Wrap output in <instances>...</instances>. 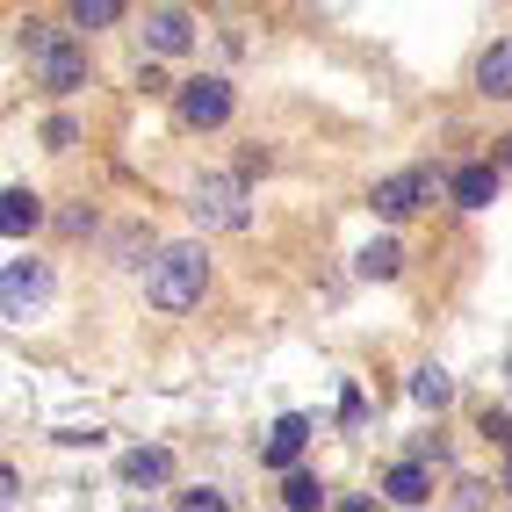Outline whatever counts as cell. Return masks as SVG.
Returning a JSON list of instances; mask_svg holds the SVG:
<instances>
[{
  "instance_id": "ac0fdd59",
  "label": "cell",
  "mask_w": 512,
  "mask_h": 512,
  "mask_svg": "<svg viewBox=\"0 0 512 512\" xmlns=\"http://www.w3.org/2000/svg\"><path fill=\"white\" fill-rule=\"evenodd\" d=\"M455 505L476 512V505H491V484H455Z\"/></svg>"
},
{
  "instance_id": "44dd1931",
  "label": "cell",
  "mask_w": 512,
  "mask_h": 512,
  "mask_svg": "<svg viewBox=\"0 0 512 512\" xmlns=\"http://www.w3.org/2000/svg\"><path fill=\"white\" fill-rule=\"evenodd\" d=\"M44 145H51V152H65V145H73V123L51 116V123H44Z\"/></svg>"
},
{
  "instance_id": "7c38bea8",
  "label": "cell",
  "mask_w": 512,
  "mask_h": 512,
  "mask_svg": "<svg viewBox=\"0 0 512 512\" xmlns=\"http://www.w3.org/2000/svg\"><path fill=\"white\" fill-rule=\"evenodd\" d=\"M383 491H390L397 505H426V498H433V484H426V469H419V455H412V462H397V469L383 476Z\"/></svg>"
},
{
  "instance_id": "7a4b0ae2",
  "label": "cell",
  "mask_w": 512,
  "mask_h": 512,
  "mask_svg": "<svg viewBox=\"0 0 512 512\" xmlns=\"http://www.w3.org/2000/svg\"><path fill=\"white\" fill-rule=\"evenodd\" d=\"M15 29H22V51H29V65H37V80H44L51 94L87 87V51H80L73 37H58L51 22H15Z\"/></svg>"
},
{
  "instance_id": "30bf717a",
  "label": "cell",
  "mask_w": 512,
  "mask_h": 512,
  "mask_svg": "<svg viewBox=\"0 0 512 512\" xmlns=\"http://www.w3.org/2000/svg\"><path fill=\"white\" fill-rule=\"evenodd\" d=\"M44 224V195H29V188H8L0 195V231L22 238V231H37Z\"/></svg>"
},
{
  "instance_id": "cb8c5ba5",
  "label": "cell",
  "mask_w": 512,
  "mask_h": 512,
  "mask_svg": "<svg viewBox=\"0 0 512 512\" xmlns=\"http://www.w3.org/2000/svg\"><path fill=\"white\" fill-rule=\"evenodd\" d=\"M505 375H512V361H505Z\"/></svg>"
},
{
  "instance_id": "5b68a950",
  "label": "cell",
  "mask_w": 512,
  "mask_h": 512,
  "mask_svg": "<svg viewBox=\"0 0 512 512\" xmlns=\"http://www.w3.org/2000/svg\"><path fill=\"white\" fill-rule=\"evenodd\" d=\"M0 296H8V318H29V311H44V296H51V275H44V260H8V282H0Z\"/></svg>"
},
{
  "instance_id": "52a82bcc",
  "label": "cell",
  "mask_w": 512,
  "mask_h": 512,
  "mask_svg": "<svg viewBox=\"0 0 512 512\" xmlns=\"http://www.w3.org/2000/svg\"><path fill=\"white\" fill-rule=\"evenodd\" d=\"M188 44H195L188 15H174V8H166V15H145V51H152V58H181Z\"/></svg>"
},
{
  "instance_id": "8fae6325",
  "label": "cell",
  "mask_w": 512,
  "mask_h": 512,
  "mask_svg": "<svg viewBox=\"0 0 512 512\" xmlns=\"http://www.w3.org/2000/svg\"><path fill=\"white\" fill-rule=\"evenodd\" d=\"M476 87H484L491 101H512V44H491L484 65H476Z\"/></svg>"
},
{
  "instance_id": "8992f818",
  "label": "cell",
  "mask_w": 512,
  "mask_h": 512,
  "mask_svg": "<svg viewBox=\"0 0 512 512\" xmlns=\"http://www.w3.org/2000/svg\"><path fill=\"white\" fill-rule=\"evenodd\" d=\"M433 188H440L433 174H397V181L375 188V217H412V210H419V195H433Z\"/></svg>"
},
{
  "instance_id": "277c9868",
  "label": "cell",
  "mask_w": 512,
  "mask_h": 512,
  "mask_svg": "<svg viewBox=\"0 0 512 512\" xmlns=\"http://www.w3.org/2000/svg\"><path fill=\"white\" fill-rule=\"evenodd\" d=\"M231 116V80H188L181 87V123L188 130H217Z\"/></svg>"
},
{
  "instance_id": "9c48e42d",
  "label": "cell",
  "mask_w": 512,
  "mask_h": 512,
  "mask_svg": "<svg viewBox=\"0 0 512 512\" xmlns=\"http://www.w3.org/2000/svg\"><path fill=\"white\" fill-rule=\"evenodd\" d=\"M166 476H174V455H166V448H130V455H123V484L159 491Z\"/></svg>"
},
{
  "instance_id": "6da1fadb",
  "label": "cell",
  "mask_w": 512,
  "mask_h": 512,
  "mask_svg": "<svg viewBox=\"0 0 512 512\" xmlns=\"http://www.w3.org/2000/svg\"><path fill=\"white\" fill-rule=\"evenodd\" d=\"M202 282H210L202 246H166V253L145 260V303H152V311H195Z\"/></svg>"
},
{
  "instance_id": "9a60e30c",
  "label": "cell",
  "mask_w": 512,
  "mask_h": 512,
  "mask_svg": "<svg viewBox=\"0 0 512 512\" xmlns=\"http://www.w3.org/2000/svg\"><path fill=\"white\" fill-rule=\"evenodd\" d=\"M397 267H404V253L390 246V238H375V246L361 253V275H368V282H390V275H397Z\"/></svg>"
},
{
  "instance_id": "7402d4cb",
  "label": "cell",
  "mask_w": 512,
  "mask_h": 512,
  "mask_svg": "<svg viewBox=\"0 0 512 512\" xmlns=\"http://www.w3.org/2000/svg\"><path fill=\"white\" fill-rule=\"evenodd\" d=\"M498 491H512V462H505V484H498Z\"/></svg>"
},
{
  "instance_id": "603a6c76",
  "label": "cell",
  "mask_w": 512,
  "mask_h": 512,
  "mask_svg": "<svg viewBox=\"0 0 512 512\" xmlns=\"http://www.w3.org/2000/svg\"><path fill=\"white\" fill-rule=\"evenodd\" d=\"M498 145H505V166H512V138H498Z\"/></svg>"
},
{
  "instance_id": "ffe728a7",
  "label": "cell",
  "mask_w": 512,
  "mask_h": 512,
  "mask_svg": "<svg viewBox=\"0 0 512 512\" xmlns=\"http://www.w3.org/2000/svg\"><path fill=\"white\" fill-rule=\"evenodd\" d=\"M484 433H491V440H498V448L512 455V419H505V412H484Z\"/></svg>"
},
{
  "instance_id": "2e32d148",
  "label": "cell",
  "mask_w": 512,
  "mask_h": 512,
  "mask_svg": "<svg viewBox=\"0 0 512 512\" xmlns=\"http://www.w3.org/2000/svg\"><path fill=\"white\" fill-rule=\"evenodd\" d=\"M116 15H123V0H73V22L80 29H109Z\"/></svg>"
},
{
  "instance_id": "ba28073f",
  "label": "cell",
  "mask_w": 512,
  "mask_h": 512,
  "mask_svg": "<svg viewBox=\"0 0 512 512\" xmlns=\"http://www.w3.org/2000/svg\"><path fill=\"white\" fill-rule=\"evenodd\" d=\"M303 440H311V419H296V412H289V419H275V433H267L260 462H267V469H289V462L303 455Z\"/></svg>"
},
{
  "instance_id": "e0dca14e",
  "label": "cell",
  "mask_w": 512,
  "mask_h": 512,
  "mask_svg": "<svg viewBox=\"0 0 512 512\" xmlns=\"http://www.w3.org/2000/svg\"><path fill=\"white\" fill-rule=\"evenodd\" d=\"M282 498H289L296 512H311V505H325V491H318V476H289V484H282Z\"/></svg>"
},
{
  "instance_id": "d6986e66",
  "label": "cell",
  "mask_w": 512,
  "mask_h": 512,
  "mask_svg": "<svg viewBox=\"0 0 512 512\" xmlns=\"http://www.w3.org/2000/svg\"><path fill=\"white\" fill-rule=\"evenodd\" d=\"M188 512H224V491H181Z\"/></svg>"
},
{
  "instance_id": "3957f363",
  "label": "cell",
  "mask_w": 512,
  "mask_h": 512,
  "mask_svg": "<svg viewBox=\"0 0 512 512\" xmlns=\"http://www.w3.org/2000/svg\"><path fill=\"white\" fill-rule=\"evenodd\" d=\"M188 217L202 231H246V188H238V174H202L188 195Z\"/></svg>"
},
{
  "instance_id": "5bb4252c",
  "label": "cell",
  "mask_w": 512,
  "mask_h": 512,
  "mask_svg": "<svg viewBox=\"0 0 512 512\" xmlns=\"http://www.w3.org/2000/svg\"><path fill=\"white\" fill-rule=\"evenodd\" d=\"M491 195H498L491 166H462V174H455V202H462V210H491Z\"/></svg>"
},
{
  "instance_id": "4fadbf2b",
  "label": "cell",
  "mask_w": 512,
  "mask_h": 512,
  "mask_svg": "<svg viewBox=\"0 0 512 512\" xmlns=\"http://www.w3.org/2000/svg\"><path fill=\"white\" fill-rule=\"evenodd\" d=\"M412 404L448 412V404H455V375H448V368H419V375H412Z\"/></svg>"
}]
</instances>
